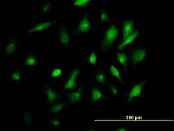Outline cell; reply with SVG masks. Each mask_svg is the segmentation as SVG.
I'll list each match as a JSON object with an SVG mask.
<instances>
[{
	"label": "cell",
	"instance_id": "1",
	"mask_svg": "<svg viewBox=\"0 0 174 131\" xmlns=\"http://www.w3.org/2000/svg\"><path fill=\"white\" fill-rule=\"evenodd\" d=\"M118 29L115 24H113L107 30L103 40L102 47L106 48L110 46L114 42L118 35Z\"/></svg>",
	"mask_w": 174,
	"mask_h": 131
},
{
	"label": "cell",
	"instance_id": "2",
	"mask_svg": "<svg viewBox=\"0 0 174 131\" xmlns=\"http://www.w3.org/2000/svg\"><path fill=\"white\" fill-rule=\"evenodd\" d=\"M147 55L146 48H139L133 52L132 55V61L134 63H139L144 60Z\"/></svg>",
	"mask_w": 174,
	"mask_h": 131
},
{
	"label": "cell",
	"instance_id": "3",
	"mask_svg": "<svg viewBox=\"0 0 174 131\" xmlns=\"http://www.w3.org/2000/svg\"><path fill=\"white\" fill-rule=\"evenodd\" d=\"M147 81V80H144V81L140 83L137 84L133 87L130 93L128 94L129 98L128 99V102H130V100L133 98L140 96L141 94L142 87Z\"/></svg>",
	"mask_w": 174,
	"mask_h": 131
},
{
	"label": "cell",
	"instance_id": "4",
	"mask_svg": "<svg viewBox=\"0 0 174 131\" xmlns=\"http://www.w3.org/2000/svg\"><path fill=\"white\" fill-rule=\"evenodd\" d=\"M134 28V23L133 19L128 20L124 22L123 27L124 40L133 33Z\"/></svg>",
	"mask_w": 174,
	"mask_h": 131
},
{
	"label": "cell",
	"instance_id": "5",
	"mask_svg": "<svg viewBox=\"0 0 174 131\" xmlns=\"http://www.w3.org/2000/svg\"><path fill=\"white\" fill-rule=\"evenodd\" d=\"M92 24L90 20L86 17L83 18L78 26V31L80 33H85L91 30Z\"/></svg>",
	"mask_w": 174,
	"mask_h": 131
},
{
	"label": "cell",
	"instance_id": "6",
	"mask_svg": "<svg viewBox=\"0 0 174 131\" xmlns=\"http://www.w3.org/2000/svg\"><path fill=\"white\" fill-rule=\"evenodd\" d=\"M80 73V70L79 69H76L73 71L68 82L65 85L64 89H72L75 86L76 78Z\"/></svg>",
	"mask_w": 174,
	"mask_h": 131
},
{
	"label": "cell",
	"instance_id": "7",
	"mask_svg": "<svg viewBox=\"0 0 174 131\" xmlns=\"http://www.w3.org/2000/svg\"><path fill=\"white\" fill-rule=\"evenodd\" d=\"M138 31H135L130 34L128 36H127L125 39L124 40L123 42L119 44L118 47V50H122L124 47L127 46L128 44H130L131 42L134 41V40L136 39V37L138 36Z\"/></svg>",
	"mask_w": 174,
	"mask_h": 131
},
{
	"label": "cell",
	"instance_id": "8",
	"mask_svg": "<svg viewBox=\"0 0 174 131\" xmlns=\"http://www.w3.org/2000/svg\"><path fill=\"white\" fill-rule=\"evenodd\" d=\"M34 121V117L32 113H26L24 115L22 120V123L27 126H30Z\"/></svg>",
	"mask_w": 174,
	"mask_h": 131
},
{
	"label": "cell",
	"instance_id": "9",
	"mask_svg": "<svg viewBox=\"0 0 174 131\" xmlns=\"http://www.w3.org/2000/svg\"><path fill=\"white\" fill-rule=\"evenodd\" d=\"M69 36L67 30L63 28L60 31L59 34V41L62 44H67L69 42Z\"/></svg>",
	"mask_w": 174,
	"mask_h": 131
},
{
	"label": "cell",
	"instance_id": "10",
	"mask_svg": "<svg viewBox=\"0 0 174 131\" xmlns=\"http://www.w3.org/2000/svg\"><path fill=\"white\" fill-rule=\"evenodd\" d=\"M81 92L80 91H76L68 94V99L73 103H76L79 100L81 97Z\"/></svg>",
	"mask_w": 174,
	"mask_h": 131
},
{
	"label": "cell",
	"instance_id": "11",
	"mask_svg": "<svg viewBox=\"0 0 174 131\" xmlns=\"http://www.w3.org/2000/svg\"><path fill=\"white\" fill-rule=\"evenodd\" d=\"M51 23V21H47V22L42 23H40L39 25L34 27L32 29L28 31V33L35 32V31H37L38 30H42L46 29L50 26Z\"/></svg>",
	"mask_w": 174,
	"mask_h": 131
},
{
	"label": "cell",
	"instance_id": "12",
	"mask_svg": "<svg viewBox=\"0 0 174 131\" xmlns=\"http://www.w3.org/2000/svg\"><path fill=\"white\" fill-rule=\"evenodd\" d=\"M47 100L50 103L54 102L57 98V94L50 88L47 87L46 90Z\"/></svg>",
	"mask_w": 174,
	"mask_h": 131
},
{
	"label": "cell",
	"instance_id": "13",
	"mask_svg": "<svg viewBox=\"0 0 174 131\" xmlns=\"http://www.w3.org/2000/svg\"><path fill=\"white\" fill-rule=\"evenodd\" d=\"M92 100L97 101L102 96L101 91L97 87H92Z\"/></svg>",
	"mask_w": 174,
	"mask_h": 131
},
{
	"label": "cell",
	"instance_id": "14",
	"mask_svg": "<svg viewBox=\"0 0 174 131\" xmlns=\"http://www.w3.org/2000/svg\"><path fill=\"white\" fill-rule=\"evenodd\" d=\"M118 60L119 63L123 66L124 68H126L127 67V56L124 53H117Z\"/></svg>",
	"mask_w": 174,
	"mask_h": 131
},
{
	"label": "cell",
	"instance_id": "15",
	"mask_svg": "<svg viewBox=\"0 0 174 131\" xmlns=\"http://www.w3.org/2000/svg\"><path fill=\"white\" fill-rule=\"evenodd\" d=\"M37 59L34 55H29L25 62L26 65L28 67H34L37 64Z\"/></svg>",
	"mask_w": 174,
	"mask_h": 131
},
{
	"label": "cell",
	"instance_id": "16",
	"mask_svg": "<svg viewBox=\"0 0 174 131\" xmlns=\"http://www.w3.org/2000/svg\"><path fill=\"white\" fill-rule=\"evenodd\" d=\"M17 48V44L15 41H13L10 43L6 47L5 50V53L6 55H10L11 53L15 52Z\"/></svg>",
	"mask_w": 174,
	"mask_h": 131
},
{
	"label": "cell",
	"instance_id": "17",
	"mask_svg": "<svg viewBox=\"0 0 174 131\" xmlns=\"http://www.w3.org/2000/svg\"><path fill=\"white\" fill-rule=\"evenodd\" d=\"M110 72L113 75L117 78L118 80H119L121 83H124V82L122 80L121 76L120 73L119 71L113 65L111 66L110 67Z\"/></svg>",
	"mask_w": 174,
	"mask_h": 131
},
{
	"label": "cell",
	"instance_id": "18",
	"mask_svg": "<svg viewBox=\"0 0 174 131\" xmlns=\"http://www.w3.org/2000/svg\"><path fill=\"white\" fill-rule=\"evenodd\" d=\"M65 104H57L51 108V111L53 113H57L62 111L65 107Z\"/></svg>",
	"mask_w": 174,
	"mask_h": 131
},
{
	"label": "cell",
	"instance_id": "19",
	"mask_svg": "<svg viewBox=\"0 0 174 131\" xmlns=\"http://www.w3.org/2000/svg\"><path fill=\"white\" fill-rule=\"evenodd\" d=\"M96 79L99 83L103 84L105 83L106 77L105 75L103 73H98L96 76Z\"/></svg>",
	"mask_w": 174,
	"mask_h": 131
},
{
	"label": "cell",
	"instance_id": "20",
	"mask_svg": "<svg viewBox=\"0 0 174 131\" xmlns=\"http://www.w3.org/2000/svg\"><path fill=\"white\" fill-rule=\"evenodd\" d=\"M50 124L55 127H60L62 125V119H54L51 121Z\"/></svg>",
	"mask_w": 174,
	"mask_h": 131
},
{
	"label": "cell",
	"instance_id": "21",
	"mask_svg": "<svg viewBox=\"0 0 174 131\" xmlns=\"http://www.w3.org/2000/svg\"><path fill=\"white\" fill-rule=\"evenodd\" d=\"M91 2V1L88 0H77L74 2V5L77 6H83Z\"/></svg>",
	"mask_w": 174,
	"mask_h": 131
},
{
	"label": "cell",
	"instance_id": "22",
	"mask_svg": "<svg viewBox=\"0 0 174 131\" xmlns=\"http://www.w3.org/2000/svg\"><path fill=\"white\" fill-rule=\"evenodd\" d=\"M97 60V57L96 54L95 52L93 51L91 53L90 57L89 59L90 63L92 64H95L96 63Z\"/></svg>",
	"mask_w": 174,
	"mask_h": 131
},
{
	"label": "cell",
	"instance_id": "23",
	"mask_svg": "<svg viewBox=\"0 0 174 131\" xmlns=\"http://www.w3.org/2000/svg\"><path fill=\"white\" fill-rule=\"evenodd\" d=\"M11 77L13 80H18L21 78L20 72L18 70H17L15 71L11 75Z\"/></svg>",
	"mask_w": 174,
	"mask_h": 131
},
{
	"label": "cell",
	"instance_id": "24",
	"mask_svg": "<svg viewBox=\"0 0 174 131\" xmlns=\"http://www.w3.org/2000/svg\"><path fill=\"white\" fill-rule=\"evenodd\" d=\"M109 17V16L107 12L103 11L102 13V14H101V20L102 22H104L108 20Z\"/></svg>",
	"mask_w": 174,
	"mask_h": 131
},
{
	"label": "cell",
	"instance_id": "25",
	"mask_svg": "<svg viewBox=\"0 0 174 131\" xmlns=\"http://www.w3.org/2000/svg\"><path fill=\"white\" fill-rule=\"evenodd\" d=\"M61 73H62V70L60 69H56L52 72L51 77L53 78L57 77L60 76Z\"/></svg>",
	"mask_w": 174,
	"mask_h": 131
},
{
	"label": "cell",
	"instance_id": "26",
	"mask_svg": "<svg viewBox=\"0 0 174 131\" xmlns=\"http://www.w3.org/2000/svg\"><path fill=\"white\" fill-rule=\"evenodd\" d=\"M109 90L113 94L115 95H117L118 92V89L114 85H111L110 86Z\"/></svg>",
	"mask_w": 174,
	"mask_h": 131
},
{
	"label": "cell",
	"instance_id": "27",
	"mask_svg": "<svg viewBox=\"0 0 174 131\" xmlns=\"http://www.w3.org/2000/svg\"><path fill=\"white\" fill-rule=\"evenodd\" d=\"M50 8V4L49 3H47L44 5L43 8V11H47L49 10Z\"/></svg>",
	"mask_w": 174,
	"mask_h": 131
},
{
	"label": "cell",
	"instance_id": "28",
	"mask_svg": "<svg viewBox=\"0 0 174 131\" xmlns=\"http://www.w3.org/2000/svg\"><path fill=\"white\" fill-rule=\"evenodd\" d=\"M118 131H125L126 130V129H118L117 130Z\"/></svg>",
	"mask_w": 174,
	"mask_h": 131
}]
</instances>
